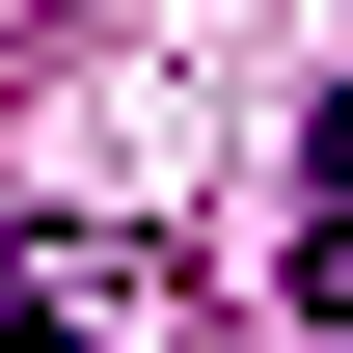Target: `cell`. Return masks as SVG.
I'll return each mask as SVG.
<instances>
[{
	"instance_id": "cell-1",
	"label": "cell",
	"mask_w": 353,
	"mask_h": 353,
	"mask_svg": "<svg viewBox=\"0 0 353 353\" xmlns=\"http://www.w3.org/2000/svg\"><path fill=\"white\" fill-rule=\"evenodd\" d=\"M0 353H190V245H136V218H28V245H0Z\"/></svg>"
},
{
	"instance_id": "cell-2",
	"label": "cell",
	"mask_w": 353,
	"mask_h": 353,
	"mask_svg": "<svg viewBox=\"0 0 353 353\" xmlns=\"http://www.w3.org/2000/svg\"><path fill=\"white\" fill-rule=\"evenodd\" d=\"M299 326H353V109L299 136Z\"/></svg>"
}]
</instances>
